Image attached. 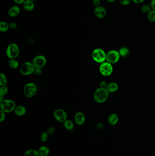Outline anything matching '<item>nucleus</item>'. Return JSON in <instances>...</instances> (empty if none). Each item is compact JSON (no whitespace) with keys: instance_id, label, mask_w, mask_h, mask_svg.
Returning <instances> with one entry per match:
<instances>
[{"instance_id":"f257e3e1","label":"nucleus","mask_w":155,"mask_h":156,"mask_svg":"<svg viewBox=\"0 0 155 156\" xmlns=\"http://www.w3.org/2000/svg\"><path fill=\"white\" fill-rule=\"evenodd\" d=\"M109 95V92L106 88H99L95 91L94 98L95 101L99 103H102L106 102Z\"/></svg>"},{"instance_id":"f03ea898","label":"nucleus","mask_w":155,"mask_h":156,"mask_svg":"<svg viewBox=\"0 0 155 156\" xmlns=\"http://www.w3.org/2000/svg\"><path fill=\"white\" fill-rule=\"evenodd\" d=\"M19 53V48L14 43L10 44L6 49V55L10 59H15L18 57Z\"/></svg>"},{"instance_id":"7ed1b4c3","label":"nucleus","mask_w":155,"mask_h":156,"mask_svg":"<svg viewBox=\"0 0 155 156\" xmlns=\"http://www.w3.org/2000/svg\"><path fill=\"white\" fill-rule=\"evenodd\" d=\"M106 55L105 51L102 49H95L92 53V58L95 62L102 64L106 60Z\"/></svg>"},{"instance_id":"20e7f679","label":"nucleus","mask_w":155,"mask_h":156,"mask_svg":"<svg viewBox=\"0 0 155 156\" xmlns=\"http://www.w3.org/2000/svg\"><path fill=\"white\" fill-rule=\"evenodd\" d=\"M16 107L15 102L11 99H4L1 102V108L4 112H11L14 111Z\"/></svg>"},{"instance_id":"39448f33","label":"nucleus","mask_w":155,"mask_h":156,"mask_svg":"<svg viewBox=\"0 0 155 156\" xmlns=\"http://www.w3.org/2000/svg\"><path fill=\"white\" fill-rule=\"evenodd\" d=\"M35 69V67L32 63L29 62H25L21 66L20 72L22 75L27 76L34 73Z\"/></svg>"},{"instance_id":"423d86ee","label":"nucleus","mask_w":155,"mask_h":156,"mask_svg":"<svg viewBox=\"0 0 155 156\" xmlns=\"http://www.w3.org/2000/svg\"><path fill=\"white\" fill-rule=\"evenodd\" d=\"M37 90V87L35 84L29 83L25 86L24 93L27 97L32 98L36 94Z\"/></svg>"},{"instance_id":"0eeeda50","label":"nucleus","mask_w":155,"mask_h":156,"mask_svg":"<svg viewBox=\"0 0 155 156\" xmlns=\"http://www.w3.org/2000/svg\"><path fill=\"white\" fill-rule=\"evenodd\" d=\"M120 57L119 52L113 50L108 52L106 55V60L110 64H116L119 61Z\"/></svg>"},{"instance_id":"6e6552de","label":"nucleus","mask_w":155,"mask_h":156,"mask_svg":"<svg viewBox=\"0 0 155 156\" xmlns=\"http://www.w3.org/2000/svg\"><path fill=\"white\" fill-rule=\"evenodd\" d=\"M100 73L105 76H110L113 72V67L112 64L107 62H104L101 64L99 68Z\"/></svg>"},{"instance_id":"1a4fd4ad","label":"nucleus","mask_w":155,"mask_h":156,"mask_svg":"<svg viewBox=\"0 0 155 156\" xmlns=\"http://www.w3.org/2000/svg\"><path fill=\"white\" fill-rule=\"evenodd\" d=\"M54 116L57 121L60 122H64L67 121L68 114L63 109H58L54 113Z\"/></svg>"},{"instance_id":"9d476101","label":"nucleus","mask_w":155,"mask_h":156,"mask_svg":"<svg viewBox=\"0 0 155 156\" xmlns=\"http://www.w3.org/2000/svg\"><path fill=\"white\" fill-rule=\"evenodd\" d=\"M46 59L44 56L38 55L36 56L32 60V64L35 68H42L46 65Z\"/></svg>"},{"instance_id":"9b49d317","label":"nucleus","mask_w":155,"mask_h":156,"mask_svg":"<svg viewBox=\"0 0 155 156\" xmlns=\"http://www.w3.org/2000/svg\"><path fill=\"white\" fill-rule=\"evenodd\" d=\"M94 12L95 16L99 19H103L107 15L106 9L103 6H99L95 7Z\"/></svg>"},{"instance_id":"f8f14e48","label":"nucleus","mask_w":155,"mask_h":156,"mask_svg":"<svg viewBox=\"0 0 155 156\" xmlns=\"http://www.w3.org/2000/svg\"><path fill=\"white\" fill-rule=\"evenodd\" d=\"M85 117L82 112H78L75 115V122L78 125H82L85 122Z\"/></svg>"},{"instance_id":"ddd939ff","label":"nucleus","mask_w":155,"mask_h":156,"mask_svg":"<svg viewBox=\"0 0 155 156\" xmlns=\"http://www.w3.org/2000/svg\"><path fill=\"white\" fill-rule=\"evenodd\" d=\"M20 7L17 6H14L11 7L8 11V15L11 17H16L20 14Z\"/></svg>"},{"instance_id":"4468645a","label":"nucleus","mask_w":155,"mask_h":156,"mask_svg":"<svg viewBox=\"0 0 155 156\" xmlns=\"http://www.w3.org/2000/svg\"><path fill=\"white\" fill-rule=\"evenodd\" d=\"M106 89L108 92H115L118 89V85L115 82H111L107 84Z\"/></svg>"},{"instance_id":"2eb2a0df","label":"nucleus","mask_w":155,"mask_h":156,"mask_svg":"<svg viewBox=\"0 0 155 156\" xmlns=\"http://www.w3.org/2000/svg\"><path fill=\"white\" fill-rule=\"evenodd\" d=\"M118 120H119V118H118V116L115 113H112L110 114L108 119L109 123L110 125H112V126L116 125L118 123Z\"/></svg>"},{"instance_id":"dca6fc26","label":"nucleus","mask_w":155,"mask_h":156,"mask_svg":"<svg viewBox=\"0 0 155 156\" xmlns=\"http://www.w3.org/2000/svg\"><path fill=\"white\" fill-rule=\"evenodd\" d=\"M26 109L21 105H19L16 107L14 109V112L18 116H24L26 113Z\"/></svg>"},{"instance_id":"f3484780","label":"nucleus","mask_w":155,"mask_h":156,"mask_svg":"<svg viewBox=\"0 0 155 156\" xmlns=\"http://www.w3.org/2000/svg\"><path fill=\"white\" fill-rule=\"evenodd\" d=\"M23 7L25 10L28 11H31L33 10L34 9V4L33 2L26 1L23 4Z\"/></svg>"},{"instance_id":"a211bd4d","label":"nucleus","mask_w":155,"mask_h":156,"mask_svg":"<svg viewBox=\"0 0 155 156\" xmlns=\"http://www.w3.org/2000/svg\"><path fill=\"white\" fill-rule=\"evenodd\" d=\"M39 153L40 156H48L49 154L50 149L48 147L46 146H42L39 149Z\"/></svg>"},{"instance_id":"6ab92c4d","label":"nucleus","mask_w":155,"mask_h":156,"mask_svg":"<svg viewBox=\"0 0 155 156\" xmlns=\"http://www.w3.org/2000/svg\"><path fill=\"white\" fill-rule=\"evenodd\" d=\"M64 126L65 129L69 131H71L74 128V124L72 121L67 120L64 122Z\"/></svg>"},{"instance_id":"aec40b11","label":"nucleus","mask_w":155,"mask_h":156,"mask_svg":"<svg viewBox=\"0 0 155 156\" xmlns=\"http://www.w3.org/2000/svg\"><path fill=\"white\" fill-rule=\"evenodd\" d=\"M24 156H40L38 151L35 149H29L25 152Z\"/></svg>"},{"instance_id":"412c9836","label":"nucleus","mask_w":155,"mask_h":156,"mask_svg":"<svg viewBox=\"0 0 155 156\" xmlns=\"http://www.w3.org/2000/svg\"><path fill=\"white\" fill-rule=\"evenodd\" d=\"M9 29V24L5 21L0 22V31L2 33H5Z\"/></svg>"},{"instance_id":"4be33fe9","label":"nucleus","mask_w":155,"mask_h":156,"mask_svg":"<svg viewBox=\"0 0 155 156\" xmlns=\"http://www.w3.org/2000/svg\"><path fill=\"white\" fill-rule=\"evenodd\" d=\"M8 64L11 68L15 69L19 66V63L15 59H10L8 61Z\"/></svg>"},{"instance_id":"5701e85b","label":"nucleus","mask_w":155,"mask_h":156,"mask_svg":"<svg viewBox=\"0 0 155 156\" xmlns=\"http://www.w3.org/2000/svg\"><path fill=\"white\" fill-rule=\"evenodd\" d=\"M147 19L150 22H155V11L151 10L147 14Z\"/></svg>"},{"instance_id":"b1692460","label":"nucleus","mask_w":155,"mask_h":156,"mask_svg":"<svg viewBox=\"0 0 155 156\" xmlns=\"http://www.w3.org/2000/svg\"><path fill=\"white\" fill-rule=\"evenodd\" d=\"M129 50L128 48L126 47H122L119 50V53L120 54V56L122 57H125L127 56L129 54Z\"/></svg>"},{"instance_id":"393cba45","label":"nucleus","mask_w":155,"mask_h":156,"mask_svg":"<svg viewBox=\"0 0 155 156\" xmlns=\"http://www.w3.org/2000/svg\"><path fill=\"white\" fill-rule=\"evenodd\" d=\"M0 85L1 86H5L7 84V79L5 74L3 73H1L0 74Z\"/></svg>"},{"instance_id":"a878e982","label":"nucleus","mask_w":155,"mask_h":156,"mask_svg":"<svg viewBox=\"0 0 155 156\" xmlns=\"http://www.w3.org/2000/svg\"><path fill=\"white\" fill-rule=\"evenodd\" d=\"M141 9L143 13H147V14L152 10L150 5H147V4L143 5L141 7Z\"/></svg>"},{"instance_id":"bb28decb","label":"nucleus","mask_w":155,"mask_h":156,"mask_svg":"<svg viewBox=\"0 0 155 156\" xmlns=\"http://www.w3.org/2000/svg\"><path fill=\"white\" fill-rule=\"evenodd\" d=\"M49 138V134L47 132H44L41 133L40 135L41 141L43 142H45L48 141Z\"/></svg>"},{"instance_id":"cd10ccee","label":"nucleus","mask_w":155,"mask_h":156,"mask_svg":"<svg viewBox=\"0 0 155 156\" xmlns=\"http://www.w3.org/2000/svg\"><path fill=\"white\" fill-rule=\"evenodd\" d=\"M8 88L7 86H1L0 88V95L4 96L8 92Z\"/></svg>"},{"instance_id":"c85d7f7f","label":"nucleus","mask_w":155,"mask_h":156,"mask_svg":"<svg viewBox=\"0 0 155 156\" xmlns=\"http://www.w3.org/2000/svg\"><path fill=\"white\" fill-rule=\"evenodd\" d=\"M120 3L122 6H128L132 1V0H120Z\"/></svg>"},{"instance_id":"c756f323","label":"nucleus","mask_w":155,"mask_h":156,"mask_svg":"<svg viewBox=\"0 0 155 156\" xmlns=\"http://www.w3.org/2000/svg\"><path fill=\"white\" fill-rule=\"evenodd\" d=\"M6 118L5 112L1 109L0 111V122H2L5 120Z\"/></svg>"},{"instance_id":"7c9ffc66","label":"nucleus","mask_w":155,"mask_h":156,"mask_svg":"<svg viewBox=\"0 0 155 156\" xmlns=\"http://www.w3.org/2000/svg\"><path fill=\"white\" fill-rule=\"evenodd\" d=\"M55 132V128L54 127H50L48 128L47 131V132L49 135H51V134H53Z\"/></svg>"},{"instance_id":"2f4dec72","label":"nucleus","mask_w":155,"mask_h":156,"mask_svg":"<svg viewBox=\"0 0 155 156\" xmlns=\"http://www.w3.org/2000/svg\"><path fill=\"white\" fill-rule=\"evenodd\" d=\"M101 0H93L92 4L94 7H97L100 6Z\"/></svg>"},{"instance_id":"473e14b6","label":"nucleus","mask_w":155,"mask_h":156,"mask_svg":"<svg viewBox=\"0 0 155 156\" xmlns=\"http://www.w3.org/2000/svg\"><path fill=\"white\" fill-rule=\"evenodd\" d=\"M34 73L36 75H41V73H42L41 69V68H35Z\"/></svg>"},{"instance_id":"72a5a7b5","label":"nucleus","mask_w":155,"mask_h":156,"mask_svg":"<svg viewBox=\"0 0 155 156\" xmlns=\"http://www.w3.org/2000/svg\"><path fill=\"white\" fill-rule=\"evenodd\" d=\"M17 27V24L15 22H12L9 24V28L11 29H15Z\"/></svg>"},{"instance_id":"f704fd0d","label":"nucleus","mask_w":155,"mask_h":156,"mask_svg":"<svg viewBox=\"0 0 155 156\" xmlns=\"http://www.w3.org/2000/svg\"><path fill=\"white\" fill-rule=\"evenodd\" d=\"M150 6H151L152 10L155 11V0H151L150 3Z\"/></svg>"},{"instance_id":"c9c22d12","label":"nucleus","mask_w":155,"mask_h":156,"mask_svg":"<svg viewBox=\"0 0 155 156\" xmlns=\"http://www.w3.org/2000/svg\"><path fill=\"white\" fill-rule=\"evenodd\" d=\"M104 127V126L102 123H98L95 126V128L96 129H102Z\"/></svg>"},{"instance_id":"e433bc0d","label":"nucleus","mask_w":155,"mask_h":156,"mask_svg":"<svg viewBox=\"0 0 155 156\" xmlns=\"http://www.w3.org/2000/svg\"><path fill=\"white\" fill-rule=\"evenodd\" d=\"M107 86V84L105 81H103L101 82V83H100V87H101V88H106Z\"/></svg>"},{"instance_id":"4c0bfd02","label":"nucleus","mask_w":155,"mask_h":156,"mask_svg":"<svg viewBox=\"0 0 155 156\" xmlns=\"http://www.w3.org/2000/svg\"><path fill=\"white\" fill-rule=\"evenodd\" d=\"M145 0H132V1L135 4H139L143 3Z\"/></svg>"},{"instance_id":"58836bf2","label":"nucleus","mask_w":155,"mask_h":156,"mask_svg":"<svg viewBox=\"0 0 155 156\" xmlns=\"http://www.w3.org/2000/svg\"><path fill=\"white\" fill-rule=\"evenodd\" d=\"M14 2L18 4H23L26 0H13Z\"/></svg>"},{"instance_id":"ea45409f","label":"nucleus","mask_w":155,"mask_h":156,"mask_svg":"<svg viewBox=\"0 0 155 156\" xmlns=\"http://www.w3.org/2000/svg\"><path fill=\"white\" fill-rule=\"evenodd\" d=\"M4 100V96L0 95V102H1Z\"/></svg>"},{"instance_id":"a19ab883","label":"nucleus","mask_w":155,"mask_h":156,"mask_svg":"<svg viewBox=\"0 0 155 156\" xmlns=\"http://www.w3.org/2000/svg\"><path fill=\"white\" fill-rule=\"evenodd\" d=\"M107 2H110V3H113L116 1V0H106Z\"/></svg>"},{"instance_id":"79ce46f5","label":"nucleus","mask_w":155,"mask_h":156,"mask_svg":"<svg viewBox=\"0 0 155 156\" xmlns=\"http://www.w3.org/2000/svg\"><path fill=\"white\" fill-rule=\"evenodd\" d=\"M26 1H32V2H34V1L35 0H26Z\"/></svg>"}]
</instances>
